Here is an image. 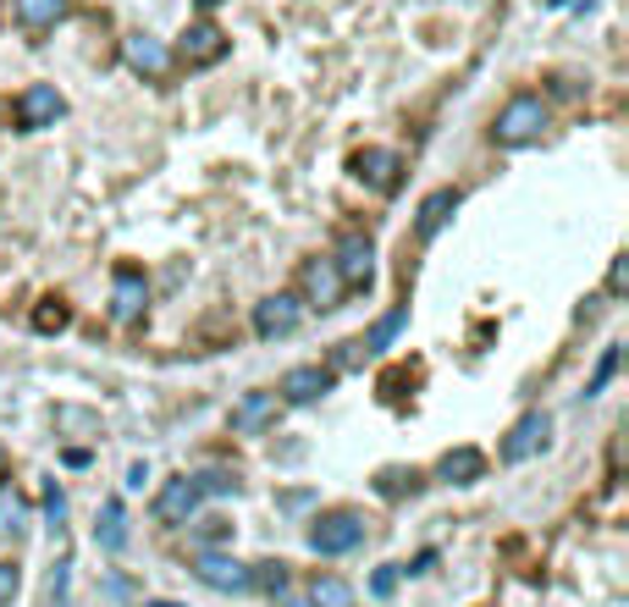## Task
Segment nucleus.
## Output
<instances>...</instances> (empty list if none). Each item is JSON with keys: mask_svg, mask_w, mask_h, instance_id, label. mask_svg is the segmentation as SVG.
Here are the masks:
<instances>
[{"mask_svg": "<svg viewBox=\"0 0 629 607\" xmlns=\"http://www.w3.org/2000/svg\"><path fill=\"white\" fill-rule=\"evenodd\" d=\"M547 122H552V111H547L541 94H513V100L497 111L491 139H497L502 150H525V145H536V139L547 133Z\"/></svg>", "mask_w": 629, "mask_h": 607, "instance_id": "1", "label": "nucleus"}, {"mask_svg": "<svg viewBox=\"0 0 629 607\" xmlns=\"http://www.w3.org/2000/svg\"><path fill=\"white\" fill-rule=\"evenodd\" d=\"M365 541V519L353 514V508H331V514H320L310 525V547L320 558H342V553H353Z\"/></svg>", "mask_w": 629, "mask_h": 607, "instance_id": "2", "label": "nucleus"}, {"mask_svg": "<svg viewBox=\"0 0 629 607\" xmlns=\"http://www.w3.org/2000/svg\"><path fill=\"white\" fill-rule=\"evenodd\" d=\"M193 580L210 586V591H221V597H243V591H254L249 564H238V558H227V553H199V558H193Z\"/></svg>", "mask_w": 629, "mask_h": 607, "instance_id": "3", "label": "nucleus"}, {"mask_svg": "<svg viewBox=\"0 0 629 607\" xmlns=\"http://www.w3.org/2000/svg\"><path fill=\"white\" fill-rule=\"evenodd\" d=\"M67 117V100L56 94V83H28L17 94V128L22 133H39V128H56Z\"/></svg>", "mask_w": 629, "mask_h": 607, "instance_id": "4", "label": "nucleus"}, {"mask_svg": "<svg viewBox=\"0 0 629 607\" xmlns=\"http://www.w3.org/2000/svg\"><path fill=\"white\" fill-rule=\"evenodd\" d=\"M547 442H552V420H547L541 409H530V415H519V420H513V431L502 437V448H497V454H502V464H525V458L541 454Z\"/></svg>", "mask_w": 629, "mask_h": 607, "instance_id": "5", "label": "nucleus"}, {"mask_svg": "<svg viewBox=\"0 0 629 607\" xmlns=\"http://www.w3.org/2000/svg\"><path fill=\"white\" fill-rule=\"evenodd\" d=\"M299 326H304V304H299V293H271V299L254 304V331H260L266 342L293 337Z\"/></svg>", "mask_w": 629, "mask_h": 607, "instance_id": "6", "label": "nucleus"}, {"mask_svg": "<svg viewBox=\"0 0 629 607\" xmlns=\"http://www.w3.org/2000/svg\"><path fill=\"white\" fill-rule=\"evenodd\" d=\"M331 266H337L342 288H370V277H376V243L353 232V238H342V243H337Z\"/></svg>", "mask_w": 629, "mask_h": 607, "instance_id": "7", "label": "nucleus"}, {"mask_svg": "<svg viewBox=\"0 0 629 607\" xmlns=\"http://www.w3.org/2000/svg\"><path fill=\"white\" fill-rule=\"evenodd\" d=\"M331 381H337V370H331V365H293V370L282 376L277 398H282V404H314V398H326V392H331Z\"/></svg>", "mask_w": 629, "mask_h": 607, "instance_id": "8", "label": "nucleus"}, {"mask_svg": "<svg viewBox=\"0 0 629 607\" xmlns=\"http://www.w3.org/2000/svg\"><path fill=\"white\" fill-rule=\"evenodd\" d=\"M199 486H193V475H177V480H166L156 497V519L160 525H188L193 514H199Z\"/></svg>", "mask_w": 629, "mask_h": 607, "instance_id": "9", "label": "nucleus"}, {"mask_svg": "<svg viewBox=\"0 0 629 607\" xmlns=\"http://www.w3.org/2000/svg\"><path fill=\"white\" fill-rule=\"evenodd\" d=\"M277 409H282L277 392H243V398L232 404V431H238V437H260V431L277 426Z\"/></svg>", "mask_w": 629, "mask_h": 607, "instance_id": "10", "label": "nucleus"}, {"mask_svg": "<svg viewBox=\"0 0 629 607\" xmlns=\"http://www.w3.org/2000/svg\"><path fill=\"white\" fill-rule=\"evenodd\" d=\"M353 177H359L365 188H376V193H392L398 177H403V155L398 150H359L353 155Z\"/></svg>", "mask_w": 629, "mask_h": 607, "instance_id": "11", "label": "nucleus"}, {"mask_svg": "<svg viewBox=\"0 0 629 607\" xmlns=\"http://www.w3.org/2000/svg\"><path fill=\"white\" fill-rule=\"evenodd\" d=\"M227 44H232V39H227V33H221L216 22H193V28L182 33L177 56H182L188 67H216V61L227 56Z\"/></svg>", "mask_w": 629, "mask_h": 607, "instance_id": "12", "label": "nucleus"}, {"mask_svg": "<svg viewBox=\"0 0 629 607\" xmlns=\"http://www.w3.org/2000/svg\"><path fill=\"white\" fill-rule=\"evenodd\" d=\"M299 282H304V299H299V304H310V309H337V304H342V293H348L331 260H310Z\"/></svg>", "mask_w": 629, "mask_h": 607, "instance_id": "13", "label": "nucleus"}, {"mask_svg": "<svg viewBox=\"0 0 629 607\" xmlns=\"http://www.w3.org/2000/svg\"><path fill=\"white\" fill-rule=\"evenodd\" d=\"M453 210H459V193H453V188L426 193V199H420V210H415V238H420V243H431V238L448 227V216H453Z\"/></svg>", "mask_w": 629, "mask_h": 607, "instance_id": "14", "label": "nucleus"}, {"mask_svg": "<svg viewBox=\"0 0 629 607\" xmlns=\"http://www.w3.org/2000/svg\"><path fill=\"white\" fill-rule=\"evenodd\" d=\"M122 56H128V67L139 72V78H166L171 72V50L150 39V33H133L128 44H122Z\"/></svg>", "mask_w": 629, "mask_h": 607, "instance_id": "15", "label": "nucleus"}, {"mask_svg": "<svg viewBox=\"0 0 629 607\" xmlns=\"http://www.w3.org/2000/svg\"><path fill=\"white\" fill-rule=\"evenodd\" d=\"M144 299H150V288H144V271H117V288H111V315L117 320H139L144 315Z\"/></svg>", "mask_w": 629, "mask_h": 607, "instance_id": "16", "label": "nucleus"}, {"mask_svg": "<svg viewBox=\"0 0 629 607\" xmlns=\"http://www.w3.org/2000/svg\"><path fill=\"white\" fill-rule=\"evenodd\" d=\"M486 475V454L480 448H448L442 464H437V480H448V486H470Z\"/></svg>", "mask_w": 629, "mask_h": 607, "instance_id": "17", "label": "nucleus"}, {"mask_svg": "<svg viewBox=\"0 0 629 607\" xmlns=\"http://www.w3.org/2000/svg\"><path fill=\"white\" fill-rule=\"evenodd\" d=\"M94 541L106 547V553H122L128 547V514H122V502L111 497L106 508H100V525H94Z\"/></svg>", "mask_w": 629, "mask_h": 607, "instance_id": "18", "label": "nucleus"}, {"mask_svg": "<svg viewBox=\"0 0 629 607\" xmlns=\"http://www.w3.org/2000/svg\"><path fill=\"white\" fill-rule=\"evenodd\" d=\"M310 607H359V597H353V586H348L342 575H314Z\"/></svg>", "mask_w": 629, "mask_h": 607, "instance_id": "19", "label": "nucleus"}, {"mask_svg": "<svg viewBox=\"0 0 629 607\" xmlns=\"http://www.w3.org/2000/svg\"><path fill=\"white\" fill-rule=\"evenodd\" d=\"M22 28H56L67 17V0H11Z\"/></svg>", "mask_w": 629, "mask_h": 607, "instance_id": "20", "label": "nucleus"}, {"mask_svg": "<svg viewBox=\"0 0 629 607\" xmlns=\"http://www.w3.org/2000/svg\"><path fill=\"white\" fill-rule=\"evenodd\" d=\"M28 536V502L17 491H0V541H22Z\"/></svg>", "mask_w": 629, "mask_h": 607, "instance_id": "21", "label": "nucleus"}, {"mask_svg": "<svg viewBox=\"0 0 629 607\" xmlns=\"http://www.w3.org/2000/svg\"><path fill=\"white\" fill-rule=\"evenodd\" d=\"M376 491H381V497H403V491H420V469H381V475H376Z\"/></svg>", "mask_w": 629, "mask_h": 607, "instance_id": "22", "label": "nucleus"}, {"mask_svg": "<svg viewBox=\"0 0 629 607\" xmlns=\"http://www.w3.org/2000/svg\"><path fill=\"white\" fill-rule=\"evenodd\" d=\"M403 320H409V304H398V309H392V315H387L370 337H365V348H370V354H376V348H387V342L398 337V326H403Z\"/></svg>", "mask_w": 629, "mask_h": 607, "instance_id": "23", "label": "nucleus"}, {"mask_svg": "<svg viewBox=\"0 0 629 607\" xmlns=\"http://www.w3.org/2000/svg\"><path fill=\"white\" fill-rule=\"evenodd\" d=\"M193 486H199V497H227V491H238V475H227V469H204V475H193Z\"/></svg>", "mask_w": 629, "mask_h": 607, "instance_id": "24", "label": "nucleus"}, {"mask_svg": "<svg viewBox=\"0 0 629 607\" xmlns=\"http://www.w3.org/2000/svg\"><path fill=\"white\" fill-rule=\"evenodd\" d=\"M254 575V586L260 591H271V597H282L288 591V564H260V569H249Z\"/></svg>", "mask_w": 629, "mask_h": 607, "instance_id": "25", "label": "nucleus"}, {"mask_svg": "<svg viewBox=\"0 0 629 607\" xmlns=\"http://www.w3.org/2000/svg\"><path fill=\"white\" fill-rule=\"evenodd\" d=\"M33 326H39V331H61V326H67V304H61V299H44V309L33 315Z\"/></svg>", "mask_w": 629, "mask_h": 607, "instance_id": "26", "label": "nucleus"}, {"mask_svg": "<svg viewBox=\"0 0 629 607\" xmlns=\"http://www.w3.org/2000/svg\"><path fill=\"white\" fill-rule=\"evenodd\" d=\"M365 354H370V348H365V337H359V342H342V348H337V365H331V370H353V365H359Z\"/></svg>", "mask_w": 629, "mask_h": 607, "instance_id": "27", "label": "nucleus"}, {"mask_svg": "<svg viewBox=\"0 0 629 607\" xmlns=\"http://www.w3.org/2000/svg\"><path fill=\"white\" fill-rule=\"evenodd\" d=\"M227 530H232V525H227V519H216V514H210V519H199V541H204V547L227 541Z\"/></svg>", "mask_w": 629, "mask_h": 607, "instance_id": "28", "label": "nucleus"}, {"mask_svg": "<svg viewBox=\"0 0 629 607\" xmlns=\"http://www.w3.org/2000/svg\"><path fill=\"white\" fill-rule=\"evenodd\" d=\"M398 580H403V569H398V564H387V569L370 580V591H376V597H392V591H398Z\"/></svg>", "mask_w": 629, "mask_h": 607, "instance_id": "29", "label": "nucleus"}, {"mask_svg": "<svg viewBox=\"0 0 629 607\" xmlns=\"http://www.w3.org/2000/svg\"><path fill=\"white\" fill-rule=\"evenodd\" d=\"M17 586H22V569L17 564H0V607L17 597Z\"/></svg>", "mask_w": 629, "mask_h": 607, "instance_id": "30", "label": "nucleus"}, {"mask_svg": "<svg viewBox=\"0 0 629 607\" xmlns=\"http://www.w3.org/2000/svg\"><path fill=\"white\" fill-rule=\"evenodd\" d=\"M613 370H619V348H608V354H602V365H597V376H591V392H602Z\"/></svg>", "mask_w": 629, "mask_h": 607, "instance_id": "31", "label": "nucleus"}, {"mask_svg": "<svg viewBox=\"0 0 629 607\" xmlns=\"http://www.w3.org/2000/svg\"><path fill=\"white\" fill-rule=\"evenodd\" d=\"M44 514H50V525H61L67 519V497H61V486L50 480V491H44Z\"/></svg>", "mask_w": 629, "mask_h": 607, "instance_id": "32", "label": "nucleus"}, {"mask_svg": "<svg viewBox=\"0 0 629 607\" xmlns=\"http://www.w3.org/2000/svg\"><path fill=\"white\" fill-rule=\"evenodd\" d=\"M625 282H629V260L619 255V260H613V271H608V293L619 299V293H625Z\"/></svg>", "mask_w": 629, "mask_h": 607, "instance_id": "33", "label": "nucleus"}, {"mask_svg": "<svg viewBox=\"0 0 629 607\" xmlns=\"http://www.w3.org/2000/svg\"><path fill=\"white\" fill-rule=\"evenodd\" d=\"M0 480H6V448H0Z\"/></svg>", "mask_w": 629, "mask_h": 607, "instance_id": "34", "label": "nucleus"}, {"mask_svg": "<svg viewBox=\"0 0 629 607\" xmlns=\"http://www.w3.org/2000/svg\"><path fill=\"white\" fill-rule=\"evenodd\" d=\"M199 6H204V11H210V6H221V0H199Z\"/></svg>", "mask_w": 629, "mask_h": 607, "instance_id": "35", "label": "nucleus"}, {"mask_svg": "<svg viewBox=\"0 0 629 607\" xmlns=\"http://www.w3.org/2000/svg\"><path fill=\"white\" fill-rule=\"evenodd\" d=\"M150 607H177V603H150Z\"/></svg>", "mask_w": 629, "mask_h": 607, "instance_id": "36", "label": "nucleus"}]
</instances>
